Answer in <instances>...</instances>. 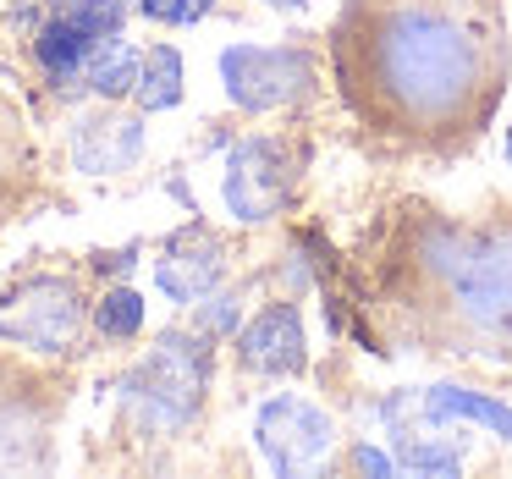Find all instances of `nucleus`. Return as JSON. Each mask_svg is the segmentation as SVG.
Listing matches in <instances>:
<instances>
[{
    "instance_id": "nucleus-4",
    "label": "nucleus",
    "mask_w": 512,
    "mask_h": 479,
    "mask_svg": "<svg viewBox=\"0 0 512 479\" xmlns=\"http://www.w3.org/2000/svg\"><path fill=\"white\" fill-rule=\"evenodd\" d=\"M83 331V298L67 276H28L0 292V336L34 353H67Z\"/></svg>"
},
{
    "instance_id": "nucleus-17",
    "label": "nucleus",
    "mask_w": 512,
    "mask_h": 479,
    "mask_svg": "<svg viewBox=\"0 0 512 479\" xmlns=\"http://www.w3.org/2000/svg\"><path fill=\"white\" fill-rule=\"evenodd\" d=\"M94 325H100L111 342H127V336L144 331V298H138L133 287H111L94 303Z\"/></svg>"
},
{
    "instance_id": "nucleus-21",
    "label": "nucleus",
    "mask_w": 512,
    "mask_h": 479,
    "mask_svg": "<svg viewBox=\"0 0 512 479\" xmlns=\"http://www.w3.org/2000/svg\"><path fill=\"white\" fill-rule=\"evenodd\" d=\"M270 6H303V0H270Z\"/></svg>"
},
{
    "instance_id": "nucleus-2",
    "label": "nucleus",
    "mask_w": 512,
    "mask_h": 479,
    "mask_svg": "<svg viewBox=\"0 0 512 479\" xmlns=\"http://www.w3.org/2000/svg\"><path fill=\"white\" fill-rule=\"evenodd\" d=\"M424 270L468 331L512 336V226H435L424 232Z\"/></svg>"
},
{
    "instance_id": "nucleus-19",
    "label": "nucleus",
    "mask_w": 512,
    "mask_h": 479,
    "mask_svg": "<svg viewBox=\"0 0 512 479\" xmlns=\"http://www.w3.org/2000/svg\"><path fill=\"white\" fill-rule=\"evenodd\" d=\"M347 463H353L358 474H375V479H386L391 468H397V457H391V452H380V446H369V441H358Z\"/></svg>"
},
{
    "instance_id": "nucleus-22",
    "label": "nucleus",
    "mask_w": 512,
    "mask_h": 479,
    "mask_svg": "<svg viewBox=\"0 0 512 479\" xmlns=\"http://www.w3.org/2000/svg\"><path fill=\"white\" fill-rule=\"evenodd\" d=\"M507 160H512V127H507Z\"/></svg>"
},
{
    "instance_id": "nucleus-11",
    "label": "nucleus",
    "mask_w": 512,
    "mask_h": 479,
    "mask_svg": "<svg viewBox=\"0 0 512 479\" xmlns=\"http://www.w3.org/2000/svg\"><path fill=\"white\" fill-rule=\"evenodd\" d=\"M138 67H144V50H133L122 34H111V39H94L83 78L100 100H122V94L138 89Z\"/></svg>"
},
{
    "instance_id": "nucleus-15",
    "label": "nucleus",
    "mask_w": 512,
    "mask_h": 479,
    "mask_svg": "<svg viewBox=\"0 0 512 479\" xmlns=\"http://www.w3.org/2000/svg\"><path fill=\"white\" fill-rule=\"evenodd\" d=\"M397 463L413 468V474H457L463 457H457L452 446H441L435 435H424V430H413V424L397 419Z\"/></svg>"
},
{
    "instance_id": "nucleus-18",
    "label": "nucleus",
    "mask_w": 512,
    "mask_h": 479,
    "mask_svg": "<svg viewBox=\"0 0 512 479\" xmlns=\"http://www.w3.org/2000/svg\"><path fill=\"white\" fill-rule=\"evenodd\" d=\"M215 0H138V12L155 17V23H171V28H188L210 12Z\"/></svg>"
},
{
    "instance_id": "nucleus-20",
    "label": "nucleus",
    "mask_w": 512,
    "mask_h": 479,
    "mask_svg": "<svg viewBox=\"0 0 512 479\" xmlns=\"http://www.w3.org/2000/svg\"><path fill=\"white\" fill-rule=\"evenodd\" d=\"M232 320H237L232 298H210V309H199V325H204V336H210V331H226Z\"/></svg>"
},
{
    "instance_id": "nucleus-1",
    "label": "nucleus",
    "mask_w": 512,
    "mask_h": 479,
    "mask_svg": "<svg viewBox=\"0 0 512 479\" xmlns=\"http://www.w3.org/2000/svg\"><path fill=\"white\" fill-rule=\"evenodd\" d=\"M336 72L375 133L463 144L490 122L507 83L496 0H347Z\"/></svg>"
},
{
    "instance_id": "nucleus-10",
    "label": "nucleus",
    "mask_w": 512,
    "mask_h": 479,
    "mask_svg": "<svg viewBox=\"0 0 512 479\" xmlns=\"http://www.w3.org/2000/svg\"><path fill=\"white\" fill-rule=\"evenodd\" d=\"M144 155V127L138 116H116V111H94L78 122L72 133V160L89 177H105V171H127Z\"/></svg>"
},
{
    "instance_id": "nucleus-6",
    "label": "nucleus",
    "mask_w": 512,
    "mask_h": 479,
    "mask_svg": "<svg viewBox=\"0 0 512 479\" xmlns=\"http://www.w3.org/2000/svg\"><path fill=\"white\" fill-rule=\"evenodd\" d=\"M254 441L276 474H314L336 446V419L309 397H270L254 413Z\"/></svg>"
},
{
    "instance_id": "nucleus-7",
    "label": "nucleus",
    "mask_w": 512,
    "mask_h": 479,
    "mask_svg": "<svg viewBox=\"0 0 512 479\" xmlns=\"http://www.w3.org/2000/svg\"><path fill=\"white\" fill-rule=\"evenodd\" d=\"M292 149L281 138H243L226 155V177H221V199L232 210V221L259 226L270 215L287 210L292 199Z\"/></svg>"
},
{
    "instance_id": "nucleus-13",
    "label": "nucleus",
    "mask_w": 512,
    "mask_h": 479,
    "mask_svg": "<svg viewBox=\"0 0 512 479\" xmlns=\"http://www.w3.org/2000/svg\"><path fill=\"white\" fill-rule=\"evenodd\" d=\"M89 50H94V34H83L78 23H61V17H50V23L39 28V39H34L39 67H45L56 83L78 78V72L89 67Z\"/></svg>"
},
{
    "instance_id": "nucleus-16",
    "label": "nucleus",
    "mask_w": 512,
    "mask_h": 479,
    "mask_svg": "<svg viewBox=\"0 0 512 479\" xmlns=\"http://www.w3.org/2000/svg\"><path fill=\"white\" fill-rule=\"evenodd\" d=\"M45 6H50V17L78 23L83 34H94V39L122 34V0H45Z\"/></svg>"
},
{
    "instance_id": "nucleus-8",
    "label": "nucleus",
    "mask_w": 512,
    "mask_h": 479,
    "mask_svg": "<svg viewBox=\"0 0 512 479\" xmlns=\"http://www.w3.org/2000/svg\"><path fill=\"white\" fill-rule=\"evenodd\" d=\"M221 276H226V248H221V237L199 221L171 232L166 248H160V259H155V287L177 303H204L221 287Z\"/></svg>"
},
{
    "instance_id": "nucleus-14",
    "label": "nucleus",
    "mask_w": 512,
    "mask_h": 479,
    "mask_svg": "<svg viewBox=\"0 0 512 479\" xmlns=\"http://www.w3.org/2000/svg\"><path fill=\"white\" fill-rule=\"evenodd\" d=\"M133 100L144 105V111H171V105L182 100V56L171 45L144 50V67H138Z\"/></svg>"
},
{
    "instance_id": "nucleus-9",
    "label": "nucleus",
    "mask_w": 512,
    "mask_h": 479,
    "mask_svg": "<svg viewBox=\"0 0 512 479\" xmlns=\"http://www.w3.org/2000/svg\"><path fill=\"white\" fill-rule=\"evenodd\" d=\"M237 358H243V369L270 375V380L303 375V369H309V336H303L298 309H292V303L259 309L254 320L237 331Z\"/></svg>"
},
{
    "instance_id": "nucleus-5",
    "label": "nucleus",
    "mask_w": 512,
    "mask_h": 479,
    "mask_svg": "<svg viewBox=\"0 0 512 479\" xmlns=\"http://www.w3.org/2000/svg\"><path fill=\"white\" fill-rule=\"evenodd\" d=\"M221 83L237 111H281L314 89V61L292 45H226Z\"/></svg>"
},
{
    "instance_id": "nucleus-3",
    "label": "nucleus",
    "mask_w": 512,
    "mask_h": 479,
    "mask_svg": "<svg viewBox=\"0 0 512 479\" xmlns=\"http://www.w3.org/2000/svg\"><path fill=\"white\" fill-rule=\"evenodd\" d=\"M204 386H210V336L160 331L149 358L122 380V402L133 408V419L144 430L171 435L182 424H193V413L204 408Z\"/></svg>"
},
{
    "instance_id": "nucleus-12",
    "label": "nucleus",
    "mask_w": 512,
    "mask_h": 479,
    "mask_svg": "<svg viewBox=\"0 0 512 479\" xmlns=\"http://www.w3.org/2000/svg\"><path fill=\"white\" fill-rule=\"evenodd\" d=\"M419 397H424V408H430V419H474V424H490L501 441H512V408L496 397H485V391L430 386V391H419Z\"/></svg>"
}]
</instances>
